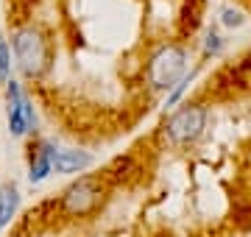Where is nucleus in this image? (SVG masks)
<instances>
[{
	"mask_svg": "<svg viewBox=\"0 0 251 237\" xmlns=\"http://www.w3.org/2000/svg\"><path fill=\"white\" fill-rule=\"evenodd\" d=\"M53 154L56 145L45 137H36L28 145V182L31 184H42L53 173Z\"/></svg>",
	"mask_w": 251,
	"mask_h": 237,
	"instance_id": "nucleus-6",
	"label": "nucleus"
},
{
	"mask_svg": "<svg viewBox=\"0 0 251 237\" xmlns=\"http://www.w3.org/2000/svg\"><path fill=\"white\" fill-rule=\"evenodd\" d=\"M249 165H251V154H249Z\"/></svg>",
	"mask_w": 251,
	"mask_h": 237,
	"instance_id": "nucleus-13",
	"label": "nucleus"
},
{
	"mask_svg": "<svg viewBox=\"0 0 251 237\" xmlns=\"http://www.w3.org/2000/svg\"><path fill=\"white\" fill-rule=\"evenodd\" d=\"M6 87V123H9L11 137H28L36 134V109L34 100L23 90V84L17 78H11Z\"/></svg>",
	"mask_w": 251,
	"mask_h": 237,
	"instance_id": "nucleus-5",
	"label": "nucleus"
},
{
	"mask_svg": "<svg viewBox=\"0 0 251 237\" xmlns=\"http://www.w3.org/2000/svg\"><path fill=\"white\" fill-rule=\"evenodd\" d=\"M20 210V187L14 182L0 184V232L9 226Z\"/></svg>",
	"mask_w": 251,
	"mask_h": 237,
	"instance_id": "nucleus-8",
	"label": "nucleus"
},
{
	"mask_svg": "<svg viewBox=\"0 0 251 237\" xmlns=\"http://www.w3.org/2000/svg\"><path fill=\"white\" fill-rule=\"evenodd\" d=\"M11 70H14V53H11V42L0 34V84L11 81Z\"/></svg>",
	"mask_w": 251,
	"mask_h": 237,
	"instance_id": "nucleus-10",
	"label": "nucleus"
},
{
	"mask_svg": "<svg viewBox=\"0 0 251 237\" xmlns=\"http://www.w3.org/2000/svg\"><path fill=\"white\" fill-rule=\"evenodd\" d=\"M206 123H209V106L204 100H187V103H181L165 115L159 126V137L168 148L184 151L204 137Z\"/></svg>",
	"mask_w": 251,
	"mask_h": 237,
	"instance_id": "nucleus-3",
	"label": "nucleus"
},
{
	"mask_svg": "<svg viewBox=\"0 0 251 237\" xmlns=\"http://www.w3.org/2000/svg\"><path fill=\"white\" fill-rule=\"evenodd\" d=\"M218 14H221V25H226V28H240L246 23V14L240 9H234V6H221Z\"/></svg>",
	"mask_w": 251,
	"mask_h": 237,
	"instance_id": "nucleus-12",
	"label": "nucleus"
},
{
	"mask_svg": "<svg viewBox=\"0 0 251 237\" xmlns=\"http://www.w3.org/2000/svg\"><path fill=\"white\" fill-rule=\"evenodd\" d=\"M193 81H196V70H190L184 78H179L171 90L165 92V103H162V106H165V112H171V109H176V106H179L181 100H184V92L193 87Z\"/></svg>",
	"mask_w": 251,
	"mask_h": 237,
	"instance_id": "nucleus-9",
	"label": "nucleus"
},
{
	"mask_svg": "<svg viewBox=\"0 0 251 237\" xmlns=\"http://www.w3.org/2000/svg\"><path fill=\"white\" fill-rule=\"evenodd\" d=\"M187 73H190V47L184 42L168 39V42H159L148 53V62L143 67V81L153 95H165Z\"/></svg>",
	"mask_w": 251,
	"mask_h": 237,
	"instance_id": "nucleus-2",
	"label": "nucleus"
},
{
	"mask_svg": "<svg viewBox=\"0 0 251 237\" xmlns=\"http://www.w3.org/2000/svg\"><path fill=\"white\" fill-rule=\"evenodd\" d=\"M224 47H226V39L218 31L209 28L204 34V59H218V56L224 53Z\"/></svg>",
	"mask_w": 251,
	"mask_h": 237,
	"instance_id": "nucleus-11",
	"label": "nucleus"
},
{
	"mask_svg": "<svg viewBox=\"0 0 251 237\" xmlns=\"http://www.w3.org/2000/svg\"><path fill=\"white\" fill-rule=\"evenodd\" d=\"M109 195V182L100 173H81L75 182H70L62 190L56 210L64 218H90L92 212H98L103 207V201Z\"/></svg>",
	"mask_w": 251,
	"mask_h": 237,
	"instance_id": "nucleus-4",
	"label": "nucleus"
},
{
	"mask_svg": "<svg viewBox=\"0 0 251 237\" xmlns=\"http://www.w3.org/2000/svg\"><path fill=\"white\" fill-rule=\"evenodd\" d=\"M11 53H14V67L25 81H42L56 62V45L50 28L36 23V20H25L17 23L9 34Z\"/></svg>",
	"mask_w": 251,
	"mask_h": 237,
	"instance_id": "nucleus-1",
	"label": "nucleus"
},
{
	"mask_svg": "<svg viewBox=\"0 0 251 237\" xmlns=\"http://www.w3.org/2000/svg\"><path fill=\"white\" fill-rule=\"evenodd\" d=\"M92 165H95V156L90 151H81V148H56L53 154V173H62V176L84 173Z\"/></svg>",
	"mask_w": 251,
	"mask_h": 237,
	"instance_id": "nucleus-7",
	"label": "nucleus"
}]
</instances>
